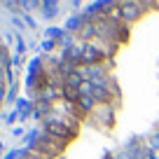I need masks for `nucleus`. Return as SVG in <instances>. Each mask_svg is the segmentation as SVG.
<instances>
[{
	"label": "nucleus",
	"instance_id": "obj_1",
	"mask_svg": "<svg viewBox=\"0 0 159 159\" xmlns=\"http://www.w3.org/2000/svg\"><path fill=\"white\" fill-rule=\"evenodd\" d=\"M35 94L24 159H159V2L84 16L42 59Z\"/></svg>",
	"mask_w": 159,
	"mask_h": 159
}]
</instances>
